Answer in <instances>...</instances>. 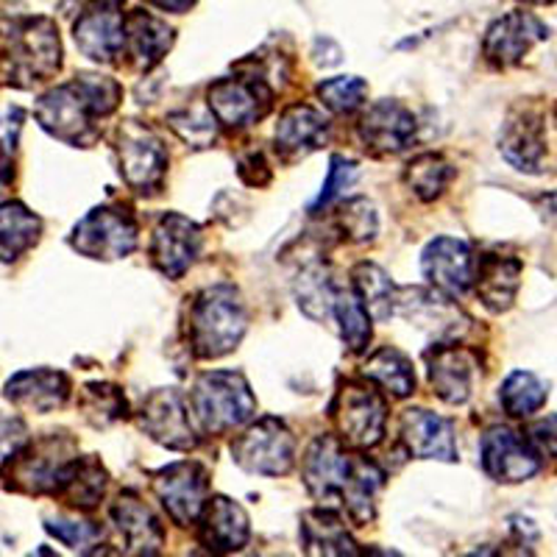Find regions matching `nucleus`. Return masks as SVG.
Listing matches in <instances>:
<instances>
[{
	"instance_id": "obj_1",
	"label": "nucleus",
	"mask_w": 557,
	"mask_h": 557,
	"mask_svg": "<svg viewBox=\"0 0 557 557\" xmlns=\"http://www.w3.org/2000/svg\"><path fill=\"white\" fill-rule=\"evenodd\" d=\"M357 451L341 435H318L301 460V480L318 505L343 507L355 527H368L376 519L385 471Z\"/></svg>"
},
{
	"instance_id": "obj_2",
	"label": "nucleus",
	"mask_w": 557,
	"mask_h": 557,
	"mask_svg": "<svg viewBox=\"0 0 557 557\" xmlns=\"http://www.w3.org/2000/svg\"><path fill=\"white\" fill-rule=\"evenodd\" d=\"M123 103L121 82L98 73H78L70 82L42 92L34 117L45 134L73 148H92L101 139V121Z\"/></svg>"
},
{
	"instance_id": "obj_3",
	"label": "nucleus",
	"mask_w": 557,
	"mask_h": 557,
	"mask_svg": "<svg viewBox=\"0 0 557 557\" xmlns=\"http://www.w3.org/2000/svg\"><path fill=\"white\" fill-rule=\"evenodd\" d=\"M187 343L198 360H221L240 346L248 330V310L240 290L218 282L190 298L187 307Z\"/></svg>"
},
{
	"instance_id": "obj_4",
	"label": "nucleus",
	"mask_w": 557,
	"mask_h": 557,
	"mask_svg": "<svg viewBox=\"0 0 557 557\" xmlns=\"http://www.w3.org/2000/svg\"><path fill=\"white\" fill-rule=\"evenodd\" d=\"M62 70V39L51 17L12 20L3 37V84L17 89H32L51 82Z\"/></svg>"
},
{
	"instance_id": "obj_5",
	"label": "nucleus",
	"mask_w": 557,
	"mask_h": 557,
	"mask_svg": "<svg viewBox=\"0 0 557 557\" xmlns=\"http://www.w3.org/2000/svg\"><path fill=\"white\" fill-rule=\"evenodd\" d=\"M198 435L221 437L243 430L257 418V399L240 371H207L187 396Z\"/></svg>"
},
{
	"instance_id": "obj_6",
	"label": "nucleus",
	"mask_w": 557,
	"mask_h": 557,
	"mask_svg": "<svg viewBox=\"0 0 557 557\" xmlns=\"http://www.w3.org/2000/svg\"><path fill=\"white\" fill-rule=\"evenodd\" d=\"M78 460V444L67 432H51L3 462L7 487L28 496H59L73 462Z\"/></svg>"
},
{
	"instance_id": "obj_7",
	"label": "nucleus",
	"mask_w": 557,
	"mask_h": 557,
	"mask_svg": "<svg viewBox=\"0 0 557 557\" xmlns=\"http://www.w3.org/2000/svg\"><path fill=\"white\" fill-rule=\"evenodd\" d=\"M330 418L335 421L337 435L351 449H374L385 441L387 430V399L376 382L343 380L332 399Z\"/></svg>"
},
{
	"instance_id": "obj_8",
	"label": "nucleus",
	"mask_w": 557,
	"mask_h": 557,
	"mask_svg": "<svg viewBox=\"0 0 557 557\" xmlns=\"http://www.w3.org/2000/svg\"><path fill=\"white\" fill-rule=\"evenodd\" d=\"M114 153L117 171L128 190L137 196H159L168 176V148L165 143L139 121H123L114 128Z\"/></svg>"
},
{
	"instance_id": "obj_9",
	"label": "nucleus",
	"mask_w": 557,
	"mask_h": 557,
	"mask_svg": "<svg viewBox=\"0 0 557 557\" xmlns=\"http://www.w3.org/2000/svg\"><path fill=\"white\" fill-rule=\"evenodd\" d=\"M70 246L89 260H123L139 246V223L134 212L123 203H103L89 209L73 226Z\"/></svg>"
},
{
	"instance_id": "obj_10",
	"label": "nucleus",
	"mask_w": 557,
	"mask_h": 557,
	"mask_svg": "<svg viewBox=\"0 0 557 557\" xmlns=\"http://www.w3.org/2000/svg\"><path fill=\"white\" fill-rule=\"evenodd\" d=\"M232 460L248 474L285 476L296 466V435L276 416L251 421L240 435L228 444Z\"/></svg>"
},
{
	"instance_id": "obj_11",
	"label": "nucleus",
	"mask_w": 557,
	"mask_h": 557,
	"mask_svg": "<svg viewBox=\"0 0 557 557\" xmlns=\"http://www.w3.org/2000/svg\"><path fill=\"white\" fill-rule=\"evenodd\" d=\"M271 84L260 76H235V78H218L207 89V107L218 126L226 132H246L253 123L268 117L273 109Z\"/></svg>"
},
{
	"instance_id": "obj_12",
	"label": "nucleus",
	"mask_w": 557,
	"mask_h": 557,
	"mask_svg": "<svg viewBox=\"0 0 557 557\" xmlns=\"http://www.w3.org/2000/svg\"><path fill=\"white\" fill-rule=\"evenodd\" d=\"M151 491L168 519L187 530L201 519L209 502V471L198 460H178L151 474Z\"/></svg>"
},
{
	"instance_id": "obj_13",
	"label": "nucleus",
	"mask_w": 557,
	"mask_h": 557,
	"mask_svg": "<svg viewBox=\"0 0 557 557\" xmlns=\"http://www.w3.org/2000/svg\"><path fill=\"white\" fill-rule=\"evenodd\" d=\"M134 421L153 444L171 451H193L198 446V430L193 424L190 407L173 387H157L148 393Z\"/></svg>"
},
{
	"instance_id": "obj_14",
	"label": "nucleus",
	"mask_w": 557,
	"mask_h": 557,
	"mask_svg": "<svg viewBox=\"0 0 557 557\" xmlns=\"http://www.w3.org/2000/svg\"><path fill=\"white\" fill-rule=\"evenodd\" d=\"M76 48L96 64H117L126 53V14L117 3L89 0L73 23Z\"/></svg>"
},
{
	"instance_id": "obj_15",
	"label": "nucleus",
	"mask_w": 557,
	"mask_h": 557,
	"mask_svg": "<svg viewBox=\"0 0 557 557\" xmlns=\"http://www.w3.org/2000/svg\"><path fill=\"white\" fill-rule=\"evenodd\" d=\"M480 466L494 482L516 485L541 471V451L530 437L510 426H494L480 441Z\"/></svg>"
},
{
	"instance_id": "obj_16",
	"label": "nucleus",
	"mask_w": 557,
	"mask_h": 557,
	"mask_svg": "<svg viewBox=\"0 0 557 557\" xmlns=\"http://www.w3.org/2000/svg\"><path fill=\"white\" fill-rule=\"evenodd\" d=\"M201 246L203 235L196 221H190L187 215H178V212H165L153 226L148 253H151L153 268L162 276L178 282L184 273L196 265V260L201 257Z\"/></svg>"
},
{
	"instance_id": "obj_17",
	"label": "nucleus",
	"mask_w": 557,
	"mask_h": 557,
	"mask_svg": "<svg viewBox=\"0 0 557 557\" xmlns=\"http://www.w3.org/2000/svg\"><path fill=\"white\" fill-rule=\"evenodd\" d=\"M416 114L396 98L374 101L357 121V137L374 157H393V153L407 151L416 143Z\"/></svg>"
},
{
	"instance_id": "obj_18",
	"label": "nucleus",
	"mask_w": 557,
	"mask_h": 557,
	"mask_svg": "<svg viewBox=\"0 0 557 557\" xmlns=\"http://www.w3.org/2000/svg\"><path fill=\"white\" fill-rule=\"evenodd\" d=\"M544 39H549V28L535 14L510 12L487 26L482 37V57L496 70L516 67Z\"/></svg>"
},
{
	"instance_id": "obj_19",
	"label": "nucleus",
	"mask_w": 557,
	"mask_h": 557,
	"mask_svg": "<svg viewBox=\"0 0 557 557\" xmlns=\"http://www.w3.org/2000/svg\"><path fill=\"white\" fill-rule=\"evenodd\" d=\"M421 273L430 287L451 298H460L474 287L476 257L466 240L435 237L421 253Z\"/></svg>"
},
{
	"instance_id": "obj_20",
	"label": "nucleus",
	"mask_w": 557,
	"mask_h": 557,
	"mask_svg": "<svg viewBox=\"0 0 557 557\" xmlns=\"http://www.w3.org/2000/svg\"><path fill=\"white\" fill-rule=\"evenodd\" d=\"M426 380L437 399L460 407L471 399L476 376V355L457 343H435L424 355Z\"/></svg>"
},
{
	"instance_id": "obj_21",
	"label": "nucleus",
	"mask_w": 557,
	"mask_h": 557,
	"mask_svg": "<svg viewBox=\"0 0 557 557\" xmlns=\"http://www.w3.org/2000/svg\"><path fill=\"white\" fill-rule=\"evenodd\" d=\"M499 151L516 171L544 173L546 114L535 107L513 109L502 126Z\"/></svg>"
},
{
	"instance_id": "obj_22",
	"label": "nucleus",
	"mask_w": 557,
	"mask_h": 557,
	"mask_svg": "<svg viewBox=\"0 0 557 557\" xmlns=\"http://www.w3.org/2000/svg\"><path fill=\"white\" fill-rule=\"evenodd\" d=\"M399 437L407 455L416 460H457L455 424L426 407H407L399 416Z\"/></svg>"
},
{
	"instance_id": "obj_23",
	"label": "nucleus",
	"mask_w": 557,
	"mask_h": 557,
	"mask_svg": "<svg viewBox=\"0 0 557 557\" xmlns=\"http://www.w3.org/2000/svg\"><path fill=\"white\" fill-rule=\"evenodd\" d=\"M330 117L318 112L310 103H290L285 112L278 114L273 143L282 162H298L321 151L330 139Z\"/></svg>"
},
{
	"instance_id": "obj_24",
	"label": "nucleus",
	"mask_w": 557,
	"mask_h": 557,
	"mask_svg": "<svg viewBox=\"0 0 557 557\" xmlns=\"http://www.w3.org/2000/svg\"><path fill=\"white\" fill-rule=\"evenodd\" d=\"M396 315L407 318L421 330H430L437 341L444 343L446 337H460L462 326H469V315H462L455 307V298L446 293L421 290V287H399V307Z\"/></svg>"
},
{
	"instance_id": "obj_25",
	"label": "nucleus",
	"mask_w": 557,
	"mask_h": 557,
	"mask_svg": "<svg viewBox=\"0 0 557 557\" xmlns=\"http://www.w3.org/2000/svg\"><path fill=\"white\" fill-rule=\"evenodd\" d=\"M198 544L215 555H232L248 546L251 539V521L243 505L228 496H209L201 519L196 524Z\"/></svg>"
},
{
	"instance_id": "obj_26",
	"label": "nucleus",
	"mask_w": 557,
	"mask_h": 557,
	"mask_svg": "<svg viewBox=\"0 0 557 557\" xmlns=\"http://www.w3.org/2000/svg\"><path fill=\"white\" fill-rule=\"evenodd\" d=\"M109 519L114 521L128 555L153 557L165 546V527L151 507L132 491H123L109 507Z\"/></svg>"
},
{
	"instance_id": "obj_27",
	"label": "nucleus",
	"mask_w": 557,
	"mask_h": 557,
	"mask_svg": "<svg viewBox=\"0 0 557 557\" xmlns=\"http://www.w3.org/2000/svg\"><path fill=\"white\" fill-rule=\"evenodd\" d=\"M70 393H73V382L64 371H53V368H28L20 371L7 382V396L12 405L26 407V410L53 412L59 407L67 405Z\"/></svg>"
},
{
	"instance_id": "obj_28",
	"label": "nucleus",
	"mask_w": 557,
	"mask_h": 557,
	"mask_svg": "<svg viewBox=\"0 0 557 557\" xmlns=\"http://www.w3.org/2000/svg\"><path fill=\"white\" fill-rule=\"evenodd\" d=\"M521 271H524V265H521L519 257H507V253L487 251L476 260L474 290L487 312L499 315V312H507L513 307L521 285Z\"/></svg>"
},
{
	"instance_id": "obj_29",
	"label": "nucleus",
	"mask_w": 557,
	"mask_h": 557,
	"mask_svg": "<svg viewBox=\"0 0 557 557\" xmlns=\"http://www.w3.org/2000/svg\"><path fill=\"white\" fill-rule=\"evenodd\" d=\"M176 42V32L168 26V20L157 17L146 9L126 12V53L139 73L157 67Z\"/></svg>"
},
{
	"instance_id": "obj_30",
	"label": "nucleus",
	"mask_w": 557,
	"mask_h": 557,
	"mask_svg": "<svg viewBox=\"0 0 557 557\" xmlns=\"http://www.w3.org/2000/svg\"><path fill=\"white\" fill-rule=\"evenodd\" d=\"M301 546L307 555H332V557H357L360 546L346 530V521L332 510L321 505L315 510H307L301 516Z\"/></svg>"
},
{
	"instance_id": "obj_31",
	"label": "nucleus",
	"mask_w": 557,
	"mask_h": 557,
	"mask_svg": "<svg viewBox=\"0 0 557 557\" xmlns=\"http://www.w3.org/2000/svg\"><path fill=\"white\" fill-rule=\"evenodd\" d=\"M362 376L376 382L393 399H410L412 393H416L412 360L396 346L376 348L374 355L366 360V366H362Z\"/></svg>"
},
{
	"instance_id": "obj_32",
	"label": "nucleus",
	"mask_w": 557,
	"mask_h": 557,
	"mask_svg": "<svg viewBox=\"0 0 557 557\" xmlns=\"http://www.w3.org/2000/svg\"><path fill=\"white\" fill-rule=\"evenodd\" d=\"M107 485L109 474L103 469V462L96 455L78 457L73 462V469H70L67 480H64L62 491H59V499L67 502L78 513H89V510H96L101 505Z\"/></svg>"
},
{
	"instance_id": "obj_33",
	"label": "nucleus",
	"mask_w": 557,
	"mask_h": 557,
	"mask_svg": "<svg viewBox=\"0 0 557 557\" xmlns=\"http://www.w3.org/2000/svg\"><path fill=\"white\" fill-rule=\"evenodd\" d=\"M42 235V221L34 215L26 203L3 201L0 207V248H3V262H17L28 248H34Z\"/></svg>"
},
{
	"instance_id": "obj_34",
	"label": "nucleus",
	"mask_w": 557,
	"mask_h": 557,
	"mask_svg": "<svg viewBox=\"0 0 557 557\" xmlns=\"http://www.w3.org/2000/svg\"><path fill=\"white\" fill-rule=\"evenodd\" d=\"M455 176L457 168L451 165L444 153L435 151L418 153V157H412L405 168L407 190L424 203H432L444 196V193L449 190V184L455 182Z\"/></svg>"
},
{
	"instance_id": "obj_35",
	"label": "nucleus",
	"mask_w": 557,
	"mask_h": 557,
	"mask_svg": "<svg viewBox=\"0 0 557 557\" xmlns=\"http://www.w3.org/2000/svg\"><path fill=\"white\" fill-rule=\"evenodd\" d=\"M335 321L341 323V337L351 355H366L371 341H374V326H371V312L362 305L360 293L355 285L335 287Z\"/></svg>"
},
{
	"instance_id": "obj_36",
	"label": "nucleus",
	"mask_w": 557,
	"mask_h": 557,
	"mask_svg": "<svg viewBox=\"0 0 557 557\" xmlns=\"http://www.w3.org/2000/svg\"><path fill=\"white\" fill-rule=\"evenodd\" d=\"M351 285L360 293L362 305L368 307L371 318L380 323L391 321L399 307V287L393 285V278L387 276L385 268L376 262H360L351 268Z\"/></svg>"
},
{
	"instance_id": "obj_37",
	"label": "nucleus",
	"mask_w": 557,
	"mask_h": 557,
	"mask_svg": "<svg viewBox=\"0 0 557 557\" xmlns=\"http://www.w3.org/2000/svg\"><path fill=\"white\" fill-rule=\"evenodd\" d=\"M78 412L89 426L107 430V426L128 418L126 393L112 382H89L78 393Z\"/></svg>"
},
{
	"instance_id": "obj_38",
	"label": "nucleus",
	"mask_w": 557,
	"mask_h": 557,
	"mask_svg": "<svg viewBox=\"0 0 557 557\" xmlns=\"http://www.w3.org/2000/svg\"><path fill=\"white\" fill-rule=\"evenodd\" d=\"M549 399V385L532 371H513L502 382L499 405L510 418H530Z\"/></svg>"
},
{
	"instance_id": "obj_39",
	"label": "nucleus",
	"mask_w": 557,
	"mask_h": 557,
	"mask_svg": "<svg viewBox=\"0 0 557 557\" xmlns=\"http://www.w3.org/2000/svg\"><path fill=\"white\" fill-rule=\"evenodd\" d=\"M335 282H332L321 265H310L298 273L296 298L298 307L310 315L312 321H326L335 318Z\"/></svg>"
},
{
	"instance_id": "obj_40",
	"label": "nucleus",
	"mask_w": 557,
	"mask_h": 557,
	"mask_svg": "<svg viewBox=\"0 0 557 557\" xmlns=\"http://www.w3.org/2000/svg\"><path fill=\"white\" fill-rule=\"evenodd\" d=\"M337 228H341L343 240L366 246L376 240L380 235V215H376L374 203L368 198H348L337 207Z\"/></svg>"
},
{
	"instance_id": "obj_41",
	"label": "nucleus",
	"mask_w": 557,
	"mask_h": 557,
	"mask_svg": "<svg viewBox=\"0 0 557 557\" xmlns=\"http://www.w3.org/2000/svg\"><path fill=\"white\" fill-rule=\"evenodd\" d=\"M315 96L332 114H355L366 107L368 84L360 76H335L318 84Z\"/></svg>"
},
{
	"instance_id": "obj_42",
	"label": "nucleus",
	"mask_w": 557,
	"mask_h": 557,
	"mask_svg": "<svg viewBox=\"0 0 557 557\" xmlns=\"http://www.w3.org/2000/svg\"><path fill=\"white\" fill-rule=\"evenodd\" d=\"M168 126L187 143V148L203 151V148L215 146L218 121L212 117V112L198 114L193 109H182V112L168 114Z\"/></svg>"
},
{
	"instance_id": "obj_43",
	"label": "nucleus",
	"mask_w": 557,
	"mask_h": 557,
	"mask_svg": "<svg viewBox=\"0 0 557 557\" xmlns=\"http://www.w3.org/2000/svg\"><path fill=\"white\" fill-rule=\"evenodd\" d=\"M357 173H360V168H357L355 159H346L343 153H332L330 173H326L323 190L318 193V198L312 201V207H310L312 215H318L321 209H326V207H332V203L341 201V198L346 196L348 187L355 184Z\"/></svg>"
},
{
	"instance_id": "obj_44",
	"label": "nucleus",
	"mask_w": 557,
	"mask_h": 557,
	"mask_svg": "<svg viewBox=\"0 0 557 557\" xmlns=\"http://www.w3.org/2000/svg\"><path fill=\"white\" fill-rule=\"evenodd\" d=\"M45 532L53 535L59 544L70 546L73 552H89L92 546L101 544L103 539L101 524L82 519H48L45 521Z\"/></svg>"
},
{
	"instance_id": "obj_45",
	"label": "nucleus",
	"mask_w": 557,
	"mask_h": 557,
	"mask_svg": "<svg viewBox=\"0 0 557 557\" xmlns=\"http://www.w3.org/2000/svg\"><path fill=\"white\" fill-rule=\"evenodd\" d=\"M237 176H240L243 184H248V187H265V184H271L273 171L271 165H268L265 153L262 151L243 153V157L237 159Z\"/></svg>"
},
{
	"instance_id": "obj_46",
	"label": "nucleus",
	"mask_w": 557,
	"mask_h": 557,
	"mask_svg": "<svg viewBox=\"0 0 557 557\" xmlns=\"http://www.w3.org/2000/svg\"><path fill=\"white\" fill-rule=\"evenodd\" d=\"M28 441H32V437H28L26 424H23L17 416L3 418V462H9L14 455H20V451L26 449Z\"/></svg>"
},
{
	"instance_id": "obj_47",
	"label": "nucleus",
	"mask_w": 557,
	"mask_h": 557,
	"mask_svg": "<svg viewBox=\"0 0 557 557\" xmlns=\"http://www.w3.org/2000/svg\"><path fill=\"white\" fill-rule=\"evenodd\" d=\"M527 435H530V441L541 455L557 457V416H546L544 421H535L527 430Z\"/></svg>"
},
{
	"instance_id": "obj_48",
	"label": "nucleus",
	"mask_w": 557,
	"mask_h": 557,
	"mask_svg": "<svg viewBox=\"0 0 557 557\" xmlns=\"http://www.w3.org/2000/svg\"><path fill=\"white\" fill-rule=\"evenodd\" d=\"M23 117H26V114H23L20 107L7 109V121H3L7 123V126H3V153H14V148H17V134L20 128H23Z\"/></svg>"
},
{
	"instance_id": "obj_49",
	"label": "nucleus",
	"mask_w": 557,
	"mask_h": 557,
	"mask_svg": "<svg viewBox=\"0 0 557 557\" xmlns=\"http://www.w3.org/2000/svg\"><path fill=\"white\" fill-rule=\"evenodd\" d=\"M535 212L541 215V221L549 223V226H557V193H541L535 201H532Z\"/></svg>"
},
{
	"instance_id": "obj_50",
	"label": "nucleus",
	"mask_w": 557,
	"mask_h": 557,
	"mask_svg": "<svg viewBox=\"0 0 557 557\" xmlns=\"http://www.w3.org/2000/svg\"><path fill=\"white\" fill-rule=\"evenodd\" d=\"M148 7L159 9V12L168 14H187L193 7H196L198 0H146Z\"/></svg>"
},
{
	"instance_id": "obj_51",
	"label": "nucleus",
	"mask_w": 557,
	"mask_h": 557,
	"mask_svg": "<svg viewBox=\"0 0 557 557\" xmlns=\"http://www.w3.org/2000/svg\"><path fill=\"white\" fill-rule=\"evenodd\" d=\"M59 3H62V9H84L89 3V0H59Z\"/></svg>"
},
{
	"instance_id": "obj_52",
	"label": "nucleus",
	"mask_w": 557,
	"mask_h": 557,
	"mask_svg": "<svg viewBox=\"0 0 557 557\" xmlns=\"http://www.w3.org/2000/svg\"><path fill=\"white\" fill-rule=\"evenodd\" d=\"M532 3H552V0H532Z\"/></svg>"
}]
</instances>
